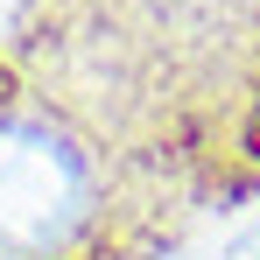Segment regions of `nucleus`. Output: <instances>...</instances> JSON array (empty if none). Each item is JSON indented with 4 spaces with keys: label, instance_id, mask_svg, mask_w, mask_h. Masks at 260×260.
I'll use <instances>...</instances> for the list:
<instances>
[{
    "label": "nucleus",
    "instance_id": "2",
    "mask_svg": "<svg viewBox=\"0 0 260 260\" xmlns=\"http://www.w3.org/2000/svg\"><path fill=\"white\" fill-rule=\"evenodd\" d=\"M246 155H260V113H253V127H246Z\"/></svg>",
    "mask_w": 260,
    "mask_h": 260
},
{
    "label": "nucleus",
    "instance_id": "1",
    "mask_svg": "<svg viewBox=\"0 0 260 260\" xmlns=\"http://www.w3.org/2000/svg\"><path fill=\"white\" fill-rule=\"evenodd\" d=\"M225 260H260V225H253V232H246V239H239V246H232Z\"/></svg>",
    "mask_w": 260,
    "mask_h": 260
}]
</instances>
